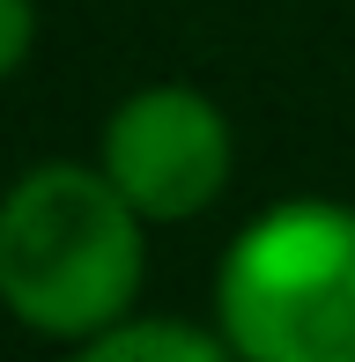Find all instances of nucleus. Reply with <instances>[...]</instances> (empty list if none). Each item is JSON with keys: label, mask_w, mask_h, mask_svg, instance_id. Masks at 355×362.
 Segmentation results:
<instances>
[{"label": "nucleus", "mask_w": 355, "mask_h": 362, "mask_svg": "<svg viewBox=\"0 0 355 362\" xmlns=\"http://www.w3.org/2000/svg\"><path fill=\"white\" fill-rule=\"evenodd\" d=\"M141 229L104 163H30L0 192V310L37 340L89 348L141 303Z\"/></svg>", "instance_id": "obj_1"}, {"label": "nucleus", "mask_w": 355, "mask_h": 362, "mask_svg": "<svg viewBox=\"0 0 355 362\" xmlns=\"http://www.w3.org/2000/svg\"><path fill=\"white\" fill-rule=\"evenodd\" d=\"M215 325L245 362H355V207L252 215L215 267Z\"/></svg>", "instance_id": "obj_2"}, {"label": "nucleus", "mask_w": 355, "mask_h": 362, "mask_svg": "<svg viewBox=\"0 0 355 362\" xmlns=\"http://www.w3.org/2000/svg\"><path fill=\"white\" fill-rule=\"evenodd\" d=\"M96 163L134 200L141 222H192L230 192L237 134L207 89L149 81L126 104H111L104 134H96Z\"/></svg>", "instance_id": "obj_3"}, {"label": "nucleus", "mask_w": 355, "mask_h": 362, "mask_svg": "<svg viewBox=\"0 0 355 362\" xmlns=\"http://www.w3.org/2000/svg\"><path fill=\"white\" fill-rule=\"evenodd\" d=\"M82 355L89 362H222L230 340H222V325H185V318H141V310H126Z\"/></svg>", "instance_id": "obj_4"}, {"label": "nucleus", "mask_w": 355, "mask_h": 362, "mask_svg": "<svg viewBox=\"0 0 355 362\" xmlns=\"http://www.w3.org/2000/svg\"><path fill=\"white\" fill-rule=\"evenodd\" d=\"M37 52V0H0V81H15Z\"/></svg>", "instance_id": "obj_5"}]
</instances>
